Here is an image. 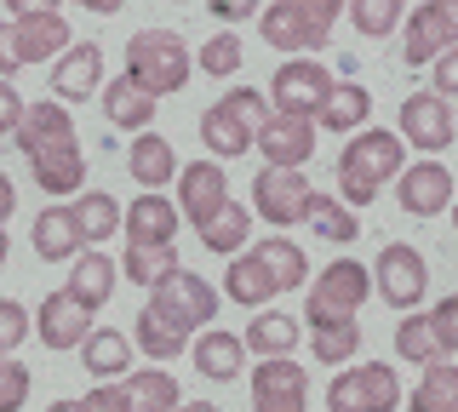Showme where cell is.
Segmentation results:
<instances>
[{
  "instance_id": "20",
  "label": "cell",
  "mask_w": 458,
  "mask_h": 412,
  "mask_svg": "<svg viewBox=\"0 0 458 412\" xmlns=\"http://www.w3.org/2000/svg\"><path fill=\"white\" fill-rule=\"evenodd\" d=\"M178 206L166 195H138L132 206H121V230H126V247H172L178 235Z\"/></svg>"
},
{
  "instance_id": "19",
  "label": "cell",
  "mask_w": 458,
  "mask_h": 412,
  "mask_svg": "<svg viewBox=\"0 0 458 412\" xmlns=\"http://www.w3.org/2000/svg\"><path fill=\"white\" fill-rule=\"evenodd\" d=\"M92 92H104V52H98V40H81L52 69V104H81Z\"/></svg>"
},
{
  "instance_id": "1",
  "label": "cell",
  "mask_w": 458,
  "mask_h": 412,
  "mask_svg": "<svg viewBox=\"0 0 458 412\" xmlns=\"http://www.w3.org/2000/svg\"><path fill=\"white\" fill-rule=\"evenodd\" d=\"M401 166H407V144H401L395 132H384V126L355 132L350 144H344V155H338V195H344V206H372L384 183L401 178Z\"/></svg>"
},
{
  "instance_id": "9",
  "label": "cell",
  "mask_w": 458,
  "mask_h": 412,
  "mask_svg": "<svg viewBox=\"0 0 458 412\" xmlns=\"http://www.w3.org/2000/svg\"><path fill=\"white\" fill-rule=\"evenodd\" d=\"M372 287H378V298L390 309H401V315H419V298L429 287V264L419 247H407V240H390V247L378 252V269H372Z\"/></svg>"
},
{
  "instance_id": "51",
  "label": "cell",
  "mask_w": 458,
  "mask_h": 412,
  "mask_svg": "<svg viewBox=\"0 0 458 412\" xmlns=\"http://www.w3.org/2000/svg\"><path fill=\"white\" fill-rule=\"evenodd\" d=\"M212 18L235 23V18H252V6H247V0H212Z\"/></svg>"
},
{
  "instance_id": "33",
  "label": "cell",
  "mask_w": 458,
  "mask_h": 412,
  "mask_svg": "<svg viewBox=\"0 0 458 412\" xmlns=\"http://www.w3.org/2000/svg\"><path fill=\"white\" fill-rule=\"evenodd\" d=\"M29 172L47 195H81L86 183V155L81 149H57V155H40V161H29Z\"/></svg>"
},
{
  "instance_id": "14",
  "label": "cell",
  "mask_w": 458,
  "mask_h": 412,
  "mask_svg": "<svg viewBox=\"0 0 458 412\" xmlns=\"http://www.w3.org/2000/svg\"><path fill=\"white\" fill-rule=\"evenodd\" d=\"M18 149L29 155V161H40V155H57V149H81L75 138V115H69L64 104H23V121H18Z\"/></svg>"
},
{
  "instance_id": "13",
  "label": "cell",
  "mask_w": 458,
  "mask_h": 412,
  "mask_svg": "<svg viewBox=\"0 0 458 412\" xmlns=\"http://www.w3.org/2000/svg\"><path fill=\"white\" fill-rule=\"evenodd\" d=\"M333 92V75H327L315 58H293L276 69V115H298V121H315Z\"/></svg>"
},
{
  "instance_id": "44",
  "label": "cell",
  "mask_w": 458,
  "mask_h": 412,
  "mask_svg": "<svg viewBox=\"0 0 458 412\" xmlns=\"http://www.w3.org/2000/svg\"><path fill=\"white\" fill-rule=\"evenodd\" d=\"M29 401V366L18 355H0V412H23Z\"/></svg>"
},
{
  "instance_id": "50",
  "label": "cell",
  "mask_w": 458,
  "mask_h": 412,
  "mask_svg": "<svg viewBox=\"0 0 458 412\" xmlns=\"http://www.w3.org/2000/svg\"><path fill=\"white\" fill-rule=\"evenodd\" d=\"M18 75V52H12V29L0 23V80H12Z\"/></svg>"
},
{
  "instance_id": "31",
  "label": "cell",
  "mask_w": 458,
  "mask_h": 412,
  "mask_svg": "<svg viewBox=\"0 0 458 412\" xmlns=\"http://www.w3.org/2000/svg\"><path fill=\"white\" fill-rule=\"evenodd\" d=\"M104 115L114 121V126H121V132H149V121H155V97H143L138 87H132V80H109V87H104Z\"/></svg>"
},
{
  "instance_id": "5",
  "label": "cell",
  "mask_w": 458,
  "mask_h": 412,
  "mask_svg": "<svg viewBox=\"0 0 458 412\" xmlns=\"http://www.w3.org/2000/svg\"><path fill=\"white\" fill-rule=\"evenodd\" d=\"M367 304V264L355 258H333L321 275L310 281V298H304V321L310 326H344L355 321Z\"/></svg>"
},
{
  "instance_id": "16",
  "label": "cell",
  "mask_w": 458,
  "mask_h": 412,
  "mask_svg": "<svg viewBox=\"0 0 458 412\" xmlns=\"http://www.w3.org/2000/svg\"><path fill=\"white\" fill-rule=\"evenodd\" d=\"M395 201H401V212H412V218H436V212L453 206V172H447L441 161H412V166H401Z\"/></svg>"
},
{
  "instance_id": "39",
  "label": "cell",
  "mask_w": 458,
  "mask_h": 412,
  "mask_svg": "<svg viewBox=\"0 0 458 412\" xmlns=\"http://www.w3.org/2000/svg\"><path fill=\"white\" fill-rule=\"evenodd\" d=\"M361 344V321H344V326H310V349L321 366H344Z\"/></svg>"
},
{
  "instance_id": "22",
  "label": "cell",
  "mask_w": 458,
  "mask_h": 412,
  "mask_svg": "<svg viewBox=\"0 0 458 412\" xmlns=\"http://www.w3.org/2000/svg\"><path fill=\"white\" fill-rule=\"evenodd\" d=\"M190 355H195V373L212 378V383L241 378V366H247V344H241V332H218V326L195 332L190 338Z\"/></svg>"
},
{
  "instance_id": "27",
  "label": "cell",
  "mask_w": 458,
  "mask_h": 412,
  "mask_svg": "<svg viewBox=\"0 0 458 412\" xmlns=\"http://www.w3.org/2000/svg\"><path fill=\"white\" fill-rule=\"evenodd\" d=\"M252 258L264 264V275L276 281V292H298V287L310 281V258H304V252H298L286 235H264V240L252 247Z\"/></svg>"
},
{
  "instance_id": "21",
  "label": "cell",
  "mask_w": 458,
  "mask_h": 412,
  "mask_svg": "<svg viewBox=\"0 0 458 412\" xmlns=\"http://www.w3.org/2000/svg\"><path fill=\"white\" fill-rule=\"evenodd\" d=\"M35 326H40V344H47V349H81L86 332H92V309L75 304L69 292H47Z\"/></svg>"
},
{
  "instance_id": "4",
  "label": "cell",
  "mask_w": 458,
  "mask_h": 412,
  "mask_svg": "<svg viewBox=\"0 0 458 412\" xmlns=\"http://www.w3.org/2000/svg\"><path fill=\"white\" fill-rule=\"evenodd\" d=\"M344 18L338 0H276V6L258 12V35L276 52H293V58H310L315 46H327L333 23Z\"/></svg>"
},
{
  "instance_id": "12",
  "label": "cell",
  "mask_w": 458,
  "mask_h": 412,
  "mask_svg": "<svg viewBox=\"0 0 458 412\" xmlns=\"http://www.w3.org/2000/svg\"><path fill=\"white\" fill-rule=\"evenodd\" d=\"M401 144H412V149H424V155H441L458 138V115H453V104H441L436 92H412L407 104H401Z\"/></svg>"
},
{
  "instance_id": "56",
  "label": "cell",
  "mask_w": 458,
  "mask_h": 412,
  "mask_svg": "<svg viewBox=\"0 0 458 412\" xmlns=\"http://www.w3.org/2000/svg\"><path fill=\"white\" fill-rule=\"evenodd\" d=\"M447 212H453V223H458V189H453V206H447Z\"/></svg>"
},
{
  "instance_id": "17",
  "label": "cell",
  "mask_w": 458,
  "mask_h": 412,
  "mask_svg": "<svg viewBox=\"0 0 458 412\" xmlns=\"http://www.w3.org/2000/svg\"><path fill=\"white\" fill-rule=\"evenodd\" d=\"M224 201H229V178H224L218 161H190V166L178 172V201H172V206H178V218H190L195 230H200V223H207Z\"/></svg>"
},
{
  "instance_id": "18",
  "label": "cell",
  "mask_w": 458,
  "mask_h": 412,
  "mask_svg": "<svg viewBox=\"0 0 458 412\" xmlns=\"http://www.w3.org/2000/svg\"><path fill=\"white\" fill-rule=\"evenodd\" d=\"M252 149L264 155L269 166H286V172H304V161L315 155V121H298V115H269Z\"/></svg>"
},
{
  "instance_id": "35",
  "label": "cell",
  "mask_w": 458,
  "mask_h": 412,
  "mask_svg": "<svg viewBox=\"0 0 458 412\" xmlns=\"http://www.w3.org/2000/svg\"><path fill=\"white\" fill-rule=\"evenodd\" d=\"M75 230H81V240H109V235H121V201L114 195H104V189H92V195H81L75 206Z\"/></svg>"
},
{
  "instance_id": "55",
  "label": "cell",
  "mask_w": 458,
  "mask_h": 412,
  "mask_svg": "<svg viewBox=\"0 0 458 412\" xmlns=\"http://www.w3.org/2000/svg\"><path fill=\"white\" fill-rule=\"evenodd\" d=\"M6 252H12V240H6V230H0V269H6Z\"/></svg>"
},
{
  "instance_id": "26",
  "label": "cell",
  "mask_w": 458,
  "mask_h": 412,
  "mask_svg": "<svg viewBox=\"0 0 458 412\" xmlns=\"http://www.w3.org/2000/svg\"><path fill=\"white\" fill-rule=\"evenodd\" d=\"M114 275H121V269H114L109 252H81L75 269H69V287L64 292L75 298V304H86V309H104L109 292H114Z\"/></svg>"
},
{
  "instance_id": "52",
  "label": "cell",
  "mask_w": 458,
  "mask_h": 412,
  "mask_svg": "<svg viewBox=\"0 0 458 412\" xmlns=\"http://www.w3.org/2000/svg\"><path fill=\"white\" fill-rule=\"evenodd\" d=\"M18 212V189H12V178L0 172V230H6V218Z\"/></svg>"
},
{
  "instance_id": "48",
  "label": "cell",
  "mask_w": 458,
  "mask_h": 412,
  "mask_svg": "<svg viewBox=\"0 0 458 412\" xmlns=\"http://www.w3.org/2000/svg\"><path fill=\"white\" fill-rule=\"evenodd\" d=\"M81 412H132V401H126V383H104V390H92L81 401Z\"/></svg>"
},
{
  "instance_id": "37",
  "label": "cell",
  "mask_w": 458,
  "mask_h": 412,
  "mask_svg": "<svg viewBox=\"0 0 458 412\" xmlns=\"http://www.w3.org/2000/svg\"><path fill=\"white\" fill-rule=\"evenodd\" d=\"M412 412H458V366L453 361L424 366L419 390H412Z\"/></svg>"
},
{
  "instance_id": "15",
  "label": "cell",
  "mask_w": 458,
  "mask_h": 412,
  "mask_svg": "<svg viewBox=\"0 0 458 412\" xmlns=\"http://www.w3.org/2000/svg\"><path fill=\"white\" fill-rule=\"evenodd\" d=\"M252 412H310V373L298 361H258Z\"/></svg>"
},
{
  "instance_id": "8",
  "label": "cell",
  "mask_w": 458,
  "mask_h": 412,
  "mask_svg": "<svg viewBox=\"0 0 458 412\" xmlns=\"http://www.w3.org/2000/svg\"><path fill=\"white\" fill-rule=\"evenodd\" d=\"M315 206V183L304 172H286V166H264L252 178V212L269 218L276 230H293V223H310Z\"/></svg>"
},
{
  "instance_id": "38",
  "label": "cell",
  "mask_w": 458,
  "mask_h": 412,
  "mask_svg": "<svg viewBox=\"0 0 458 412\" xmlns=\"http://www.w3.org/2000/svg\"><path fill=\"white\" fill-rule=\"evenodd\" d=\"M395 355H401V361H419V366H436V361H447L424 315H401V326H395Z\"/></svg>"
},
{
  "instance_id": "34",
  "label": "cell",
  "mask_w": 458,
  "mask_h": 412,
  "mask_svg": "<svg viewBox=\"0 0 458 412\" xmlns=\"http://www.w3.org/2000/svg\"><path fill=\"white\" fill-rule=\"evenodd\" d=\"M114 269H121L126 281H138V287L155 292V287H166L183 264H178V252H172V247H126V258L114 264Z\"/></svg>"
},
{
  "instance_id": "54",
  "label": "cell",
  "mask_w": 458,
  "mask_h": 412,
  "mask_svg": "<svg viewBox=\"0 0 458 412\" xmlns=\"http://www.w3.org/2000/svg\"><path fill=\"white\" fill-rule=\"evenodd\" d=\"M47 412H81V401H52Z\"/></svg>"
},
{
  "instance_id": "46",
  "label": "cell",
  "mask_w": 458,
  "mask_h": 412,
  "mask_svg": "<svg viewBox=\"0 0 458 412\" xmlns=\"http://www.w3.org/2000/svg\"><path fill=\"white\" fill-rule=\"evenodd\" d=\"M429 332H436V344H441V355H458V292L453 298H441L436 309H429Z\"/></svg>"
},
{
  "instance_id": "3",
  "label": "cell",
  "mask_w": 458,
  "mask_h": 412,
  "mask_svg": "<svg viewBox=\"0 0 458 412\" xmlns=\"http://www.w3.org/2000/svg\"><path fill=\"white\" fill-rule=\"evenodd\" d=\"M269 115H276V109H269L264 92L235 87V92H224L218 104L200 115V144H207L212 161H241V155L258 144V132H264Z\"/></svg>"
},
{
  "instance_id": "2",
  "label": "cell",
  "mask_w": 458,
  "mask_h": 412,
  "mask_svg": "<svg viewBox=\"0 0 458 412\" xmlns=\"http://www.w3.org/2000/svg\"><path fill=\"white\" fill-rule=\"evenodd\" d=\"M190 75H195V58L172 29H143V35L126 40V80H132L143 97L161 104V97L190 87Z\"/></svg>"
},
{
  "instance_id": "42",
  "label": "cell",
  "mask_w": 458,
  "mask_h": 412,
  "mask_svg": "<svg viewBox=\"0 0 458 412\" xmlns=\"http://www.w3.org/2000/svg\"><path fill=\"white\" fill-rule=\"evenodd\" d=\"M401 18H407V6H401V0H355V6H350V23L367 40H384Z\"/></svg>"
},
{
  "instance_id": "7",
  "label": "cell",
  "mask_w": 458,
  "mask_h": 412,
  "mask_svg": "<svg viewBox=\"0 0 458 412\" xmlns=\"http://www.w3.org/2000/svg\"><path fill=\"white\" fill-rule=\"evenodd\" d=\"M395 407H401V378L384 361L344 366L327 390V412H395Z\"/></svg>"
},
{
  "instance_id": "6",
  "label": "cell",
  "mask_w": 458,
  "mask_h": 412,
  "mask_svg": "<svg viewBox=\"0 0 458 412\" xmlns=\"http://www.w3.org/2000/svg\"><path fill=\"white\" fill-rule=\"evenodd\" d=\"M218 287H212L207 275H195V269H178V275L166 281V287H155V298L143 309H155L166 326H178L183 338H195V332H207L212 321H218Z\"/></svg>"
},
{
  "instance_id": "25",
  "label": "cell",
  "mask_w": 458,
  "mask_h": 412,
  "mask_svg": "<svg viewBox=\"0 0 458 412\" xmlns=\"http://www.w3.org/2000/svg\"><path fill=\"white\" fill-rule=\"evenodd\" d=\"M35 252H40V264H75L81 252H86V240L75 230V212L69 206H47L35 218Z\"/></svg>"
},
{
  "instance_id": "28",
  "label": "cell",
  "mask_w": 458,
  "mask_h": 412,
  "mask_svg": "<svg viewBox=\"0 0 458 412\" xmlns=\"http://www.w3.org/2000/svg\"><path fill=\"white\" fill-rule=\"evenodd\" d=\"M372 115V92L361 87V80H333V92H327V104H321V121L327 132H361Z\"/></svg>"
},
{
  "instance_id": "24",
  "label": "cell",
  "mask_w": 458,
  "mask_h": 412,
  "mask_svg": "<svg viewBox=\"0 0 458 412\" xmlns=\"http://www.w3.org/2000/svg\"><path fill=\"white\" fill-rule=\"evenodd\" d=\"M241 344H247V355H258V361H293L298 321L281 315V309H258V315L247 321V332H241Z\"/></svg>"
},
{
  "instance_id": "36",
  "label": "cell",
  "mask_w": 458,
  "mask_h": 412,
  "mask_svg": "<svg viewBox=\"0 0 458 412\" xmlns=\"http://www.w3.org/2000/svg\"><path fill=\"white\" fill-rule=\"evenodd\" d=\"M126 401H132V412H178L183 407V390H178V378H172V373L149 366V373H138L132 383H126Z\"/></svg>"
},
{
  "instance_id": "47",
  "label": "cell",
  "mask_w": 458,
  "mask_h": 412,
  "mask_svg": "<svg viewBox=\"0 0 458 412\" xmlns=\"http://www.w3.org/2000/svg\"><path fill=\"white\" fill-rule=\"evenodd\" d=\"M429 80H436V97L447 104V97H458V46L441 52L436 63H429Z\"/></svg>"
},
{
  "instance_id": "10",
  "label": "cell",
  "mask_w": 458,
  "mask_h": 412,
  "mask_svg": "<svg viewBox=\"0 0 458 412\" xmlns=\"http://www.w3.org/2000/svg\"><path fill=\"white\" fill-rule=\"evenodd\" d=\"M12 52H18V69L23 63H47V58H64L69 52V18L57 6H12Z\"/></svg>"
},
{
  "instance_id": "32",
  "label": "cell",
  "mask_w": 458,
  "mask_h": 412,
  "mask_svg": "<svg viewBox=\"0 0 458 412\" xmlns=\"http://www.w3.org/2000/svg\"><path fill=\"white\" fill-rule=\"evenodd\" d=\"M224 292H229V304H247L252 315L269 304V298H281V292H276V281L264 275V264H258L252 252H241V258L229 264V275H224Z\"/></svg>"
},
{
  "instance_id": "29",
  "label": "cell",
  "mask_w": 458,
  "mask_h": 412,
  "mask_svg": "<svg viewBox=\"0 0 458 412\" xmlns=\"http://www.w3.org/2000/svg\"><path fill=\"white\" fill-rule=\"evenodd\" d=\"M200 247L207 252H218V258H229V252H241L247 247V235H252V206H241V201H224L218 212H212L207 223H200Z\"/></svg>"
},
{
  "instance_id": "45",
  "label": "cell",
  "mask_w": 458,
  "mask_h": 412,
  "mask_svg": "<svg viewBox=\"0 0 458 412\" xmlns=\"http://www.w3.org/2000/svg\"><path fill=\"white\" fill-rule=\"evenodd\" d=\"M23 338H29V309L18 298H0V355H18Z\"/></svg>"
},
{
  "instance_id": "43",
  "label": "cell",
  "mask_w": 458,
  "mask_h": 412,
  "mask_svg": "<svg viewBox=\"0 0 458 412\" xmlns=\"http://www.w3.org/2000/svg\"><path fill=\"white\" fill-rule=\"evenodd\" d=\"M195 69H200V75H218V80H229V75L241 69V40L229 35V29H218V35L207 40V46L195 52Z\"/></svg>"
},
{
  "instance_id": "40",
  "label": "cell",
  "mask_w": 458,
  "mask_h": 412,
  "mask_svg": "<svg viewBox=\"0 0 458 412\" xmlns=\"http://www.w3.org/2000/svg\"><path fill=\"white\" fill-rule=\"evenodd\" d=\"M310 230L321 235V240H338V247H350V240L361 235V223H355V212L344 206V201H327V195H315V206H310Z\"/></svg>"
},
{
  "instance_id": "53",
  "label": "cell",
  "mask_w": 458,
  "mask_h": 412,
  "mask_svg": "<svg viewBox=\"0 0 458 412\" xmlns=\"http://www.w3.org/2000/svg\"><path fill=\"white\" fill-rule=\"evenodd\" d=\"M178 412H218V407H212V401H183Z\"/></svg>"
},
{
  "instance_id": "49",
  "label": "cell",
  "mask_w": 458,
  "mask_h": 412,
  "mask_svg": "<svg viewBox=\"0 0 458 412\" xmlns=\"http://www.w3.org/2000/svg\"><path fill=\"white\" fill-rule=\"evenodd\" d=\"M18 121H23V97H18V87H12V80H0V138L18 132Z\"/></svg>"
},
{
  "instance_id": "11",
  "label": "cell",
  "mask_w": 458,
  "mask_h": 412,
  "mask_svg": "<svg viewBox=\"0 0 458 412\" xmlns=\"http://www.w3.org/2000/svg\"><path fill=\"white\" fill-rule=\"evenodd\" d=\"M407 63L412 69H424V63H436L441 52H453L458 46V0H424V6H412L407 18Z\"/></svg>"
},
{
  "instance_id": "23",
  "label": "cell",
  "mask_w": 458,
  "mask_h": 412,
  "mask_svg": "<svg viewBox=\"0 0 458 412\" xmlns=\"http://www.w3.org/2000/svg\"><path fill=\"white\" fill-rule=\"evenodd\" d=\"M126 166L143 183V195H161L166 183H178V155H172V144L161 132H138L132 149H126Z\"/></svg>"
},
{
  "instance_id": "30",
  "label": "cell",
  "mask_w": 458,
  "mask_h": 412,
  "mask_svg": "<svg viewBox=\"0 0 458 412\" xmlns=\"http://www.w3.org/2000/svg\"><path fill=\"white\" fill-rule=\"evenodd\" d=\"M81 361H86V373H92V378H121L126 366H132V338L114 332V326H98V332H86Z\"/></svg>"
},
{
  "instance_id": "41",
  "label": "cell",
  "mask_w": 458,
  "mask_h": 412,
  "mask_svg": "<svg viewBox=\"0 0 458 412\" xmlns=\"http://www.w3.org/2000/svg\"><path fill=\"white\" fill-rule=\"evenodd\" d=\"M183 344H190V338H183L178 326H166L155 309H138V349H143V355H155V361H172V355H183Z\"/></svg>"
}]
</instances>
